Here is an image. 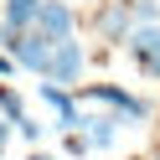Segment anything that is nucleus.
Masks as SVG:
<instances>
[{"instance_id":"f257e3e1","label":"nucleus","mask_w":160,"mask_h":160,"mask_svg":"<svg viewBox=\"0 0 160 160\" xmlns=\"http://www.w3.org/2000/svg\"><path fill=\"white\" fill-rule=\"evenodd\" d=\"M78 98L83 103H103V108H119V114L129 119V124H150V98H139V93H129V88H119V83H78Z\"/></svg>"},{"instance_id":"f03ea898","label":"nucleus","mask_w":160,"mask_h":160,"mask_svg":"<svg viewBox=\"0 0 160 160\" xmlns=\"http://www.w3.org/2000/svg\"><path fill=\"white\" fill-rule=\"evenodd\" d=\"M93 36L98 42H108V47H124L129 42V31H134V0H98V11H93Z\"/></svg>"},{"instance_id":"7ed1b4c3","label":"nucleus","mask_w":160,"mask_h":160,"mask_svg":"<svg viewBox=\"0 0 160 160\" xmlns=\"http://www.w3.org/2000/svg\"><path fill=\"white\" fill-rule=\"evenodd\" d=\"M83 72H88V52H83V42L78 36H62L57 42V52H52V83H67V88H78L83 83Z\"/></svg>"},{"instance_id":"20e7f679","label":"nucleus","mask_w":160,"mask_h":160,"mask_svg":"<svg viewBox=\"0 0 160 160\" xmlns=\"http://www.w3.org/2000/svg\"><path fill=\"white\" fill-rule=\"evenodd\" d=\"M52 52H57V42H52L47 31H36V26H31V31L21 36V47H16V62H21V72L47 78V72H52Z\"/></svg>"},{"instance_id":"39448f33","label":"nucleus","mask_w":160,"mask_h":160,"mask_svg":"<svg viewBox=\"0 0 160 160\" xmlns=\"http://www.w3.org/2000/svg\"><path fill=\"white\" fill-rule=\"evenodd\" d=\"M36 31H47L52 42H62V36H78V11H72V0H42Z\"/></svg>"},{"instance_id":"423d86ee","label":"nucleus","mask_w":160,"mask_h":160,"mask_svg":"<svg viewBox=\"0 0 160 160\" xmlns=\"http://www.w3.org/2000/svg\"><path fill=\"white\" fill-rule=\"evenodd\" d=\"M119 124H124V114L119 108H108V114H88V139H93V150H108L119 139Z\"/></svg>"},{"instance_id":"0eeeda50","label":"nucleus","mask_w":160,"mask_h":160,"mask_svg":"<svg viewBox=\"0 0 160 160\" xmlns=\"http://www.w3.org/2000/svg\"><path fill=\"white\" fill-rule=\"evenodd\" d=\"M36 16H42V0H0V21L21 26V31H31Z\"/></svg>"},{"instance_id":"6e6552de","label":"nucleus","mask_w":160,"mask_h":160,"mask_svg":"<svg viewBox=\"0 0 160 160\" xmlns=\"http://www.w3.org/2000/svg\"><path fill=\"white\" fill-rule=\"evenodd\" d=\"M155 47H160V21H155V26H134V31H129V42H124V52L134 57V62H145Z\"/></svg>"},{"instance_id":"1a4fd4ad","label":"nucleus","mask_w":160,"mask_h":160,"mask_svg":"<svg viewBox=\"0 0 160 160\" xmlns=\"http://www.w3.org/2000/svg\"><path fill=\"white\" fill-rule=\"evenodd\" d=\"M0 114H5V119H16V124H21V119H26V98L16 93L11 83H0Z\"/></svg>"},{"instance_id":"9d476101","label":"nucleus","mask_w":160,"mask_h":160,"mask_svg":"<svg viewBox=\"0 0 160 160\" xmlns=\"http://www.w3.org/2000/svg\"><path fill=\"white\" fill-rule=\"evenodd\" d=\"M62 150H67V155H88V150H93V139H88V129H67Z\"/></svg>"},{"instance_id":"9b49d317","label":"nucleus","mask_w":160,"mask_h":160,"mask_svg":"<svg viewBox=\"0 0 160 160\" xmlns=\"http://www.w3.org/2000/svg\"><path fill=\"white\" fill-rule=\"evenodd\" d=\"M16 134L31 139V145H42V124H36V119H21V124H16Z\"/></svg>"},{"instance_id":"f8f14e48","label":"nucleus","mask_w":160,"mask_h":160,"mask_svg":"<svg viewBox=\"0 0 160 160\" xmlns=\"http://www.w3.org/2000/svg\"><path fill=\"white\" fill-rule=\"evenodd\" d=\"M139 72H145V78H150V83H160V47H155V52H150V57H145V62H139Z\"/></svg>"},{"instance_id":"ddd939ff","label":"nucleus","mask_w":160,"mask_h":160,"mask_svg":"<svg viewBox=\"0 0 160 160\" xmlns=\"http://www.w3.org/2000/svg\"><path fill=\"white\" fill-rule=\"evenodd\" d=\"M26 160H57V155H47V150H31V155H26Z\"/></svg>"}]
</instances>
